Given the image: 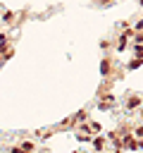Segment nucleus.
Listing matches in <instances>:
<instances>
[{"instance_id": "obj_1", "label": "nucleus", "mask_w": 143, "mask_h": 153, "mask_svg": "<svg viewBox=\"0 0 143 153\" xmlns=\"http://www.w3.org/2000/svg\"><path fill=\"white\" fill-rule=\"evenodd\" d=\"M138 105H141V98H136V96H134V98L127 103V108H129V110H134V108H138Z\"/></svg>"}, {"instance_id": "obj_2", "label": "nucleus", "mask_w": 143, "mask_h": 153, "mask_svg": "<svg viewBox=\"0 0 143 153\" xmlns=\"http://www.w3.org/2000/svg\"><path fill=\"white\" fill-rule=\"evenodd\" d=\"M19 148H22V151H33V144H31V141H24Z\"/></svg>"}, {"instance_id": "obj_3", "label": "nucleus", "mask_w": 143, "mask_h": 153, "mask_svg": "<svg viewBox=\"0 0 143 153\" xmlns=\"http://www.w3.org/2000/svg\"><path fill=\"white\" fill-rule=\"evenodd\" d=\"M103 144H105L103 139H96V141H93V146H96V148H103Z\"/></svg>"}, {"instance_id": "obj_4", "label": "nucleus", "mask_w": 143, "mask_h": 153, "mask_svg": "<svg viewBox=\"0 0 143 153\" xmlns=\"http://www.w3.org/2000/svg\"><path fill=\"white\" fill-rule=\"evenodd\" d=\"M0 65H3V57H0Z\"/></svg>"}]
</instances>
